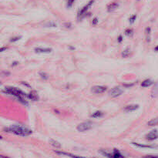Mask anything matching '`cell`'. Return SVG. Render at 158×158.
Returning a JSON list of instances; mask_svg holds the SVG:
<instances>
[{"label":"cell","instance_id":"cell-1","mask_svg":"<svg viewBox=\"0 0 158 158\" xmlns=\"http://www.w3.org/2000/svg\"><path fill=\"white\" fill-rule=\"evenodd\" d=\"M4 131L9 133H12L18 136H22V137H27L33 133V131L29 129V128L21 127V126L13 125L11 126L10 127H6L4 129Z\"/></svg>","mask_w":158,"mask_h":158},{"label":"cell","instance_id":"cell-2","mask_svg":"<svg viewBox=\"0 0 158 158\" xmlns=\"http://www.w3.org/2000/svg\"><path fill=\"white\" fill-rule=\"evenodd\" d=\"M4 92H5L8 94H10L13 96L15 97H24L28 98V94H26L24 92H22V90L17 89L15 87H6L4 90Z\"/></svg>","mask_w":158,"mask_h":158},{"label":"cell","instance_id":"cell-3","mask_svg":"<svg viewBox=\"0 0 158 158\" xmlns=\"http://www.w3.org/2000/svg\"><path fill=\"white\" fill-rule=\"evenodd\" d=\"M104 156H106V157L108 158H125L122 155V153L120 151L116 150V149H113V151L112 153L108 152L106 151H100Z\"/></svg>","mask_w":158,"mask_h":158},{"label":"cell","instance_id":"cell-4","mask_svg":"<svg viewBox=\"0 0 158 158\" xmlns=\"http://www.w3.org/2000/svg\"><path fill=\"white\" fill-rule=\"evenodd\" d=\"M93 127L92 123L90 121H86V122H83V123H80L79 125L77 126V129L78 131L80 132H84V131H86V130H90Z\"/></svg>","mask_w":158,"mask_h":158},{"label":"cell","instance_id":"cell-5","mask_svg":"<svg viewBox=\"0 0 158 158\" xmlns=\"http://www.w3.org/2000/svg\"><path fill=\"white\" fill-rule=\"evenodd\" d=\"M123 93V91L121 90L120 87H114L113 88L112 90H110L109 95H110L111 97H113V98H116V97H120Z\"/></svg>","mask_w":158,"mask_h":158},{"label":"cell","instance_id":"cell-6","mask_svg":"<svg viewBox=\"0 0 158 158\" xmlns=\"http://www.w3.org/2000/svg\"><path fill=\"white\" fill-rule=\"evenodd\" d=\"M93 3H94V0H90V2L87 3V5H86L84 7L82 8V9L79 11V12H78V19H80L81 16H83V15L87 12L88 9L93 4Z\"/></svg>","mask_w":158,"mask_h":158},{"label":"cell","instance_id":"cell-7","mask_svg":"<svg viewBox=\"0 0 158 158\" xmlns=\"http://www.w3.org/2000/svg\"><path fill=\"white\" fill-rule=\"evenodd\" d=\"M146 138L148 140H154L158 138V131L157 130H152L146 136Z\"/></svg>","mask_w":158,"mask_h":158},{"label":"cell","instance_id":"cell-8","mask_svg":"<svg viewBox=\"0 0 158 158\" xmlns=\"http://www.w3.org/2000/svg\"><path fill=\"white\" fill-rule=\"evenodd\" d=\"M106 90H107V88L106 86H95L91 89V90L95 93H103Z\"/></svg>","mask_w":158,"mask_h":158},{"label":"cell","instance_id":"cell-9","mask_svg":"<svg viewBox=\"0 0 158 158\" xmlns=\"http://www.w3.org/2000/svg\"><path fill=\"white\" fill-rule=\"evenodd\" d=\"M138 108H139V106H138V105L132 104V105H129V106H126L125 108H124V110H125L126 112H133V111H135Z\"/></svg>","mask_w":158,"mask_h":158},{"label":"cell","instance_id":"cell-10","mask_svg":"<svg viewBox=\"0 0 158 158\" xmlns=\"http://www.w3.org/2000/svg\"><path fill=\"white\" fill-rule=\"evenodd\" d=\"M28 98L29 99H32V100H34V101H36L39 99V96L37 95V93L33 90V91H31L30 93L28 94Z\"/></svg>","mask_w":158,"mask_h":158},{"label":"cell","instance_id":"cell-11","mask_svg":"<svg viewBox=\"0 0 158 158\" xmlns=\"http://www.w3.org/2000/svg\"><path fill=\"white\" fill-rule=\"evenodd\" d=\"M119 6V4L117 3H112L107 6V10L108 12H113L114 10H116Z\"/></svg>","mask_w":158,"mask_h":158},{"label":"cell","instance_id":"cell-12","mask_svg":"<svg viewBox=\"0 0 158 158\" xmlns=\"http://www.w3.org/2000/svg\"><path fill=\"white\" fill-rule=\"evenodd\" d=\"M51 51H52V50L50 49V48L38 47L35 49V52H38V53H41V52H50Z\"/></svg>","mask_w":158,"mask_h":158},{"label":"cell","instance_id":"cell-13","mask_svg":"<svg viewBox=\"0 0 158 158\" xmlns=\"http://www.w3.org/2000/svg\"><path fill=\"white\" fill-rule=\"evenodd\" d=\"M153 84V81L150 80V79H146L144 82H142L141 86L142 87H148L150 86H151Z\"/></svg>","mask_w":158,"mask_h":158},{"label":"cell","instance_id":"cell-14","mask_svg":"<svg viewBox=\"0 0 158 158\" xmlns=\"http://www.w3.org/2000/svg\"><path fill=\"white\" fill-rule=\"evenodd\" d=\"M50 144H51V145L53 146V147H56V148H60V147H61V144H59L58 141H57V140H54L50 139Z\"/></svg>","mask_w":158,"mask_h":158},{"label":"cell","instance_id":"cell-15","mask_svg":"<svg viewBox=\"0 0 158 158\" xmlns=\"http://www.w3.org/2000/svg\"><path fill=\"white\" fill-rule=\"evenodd\" d=\"M149 126L151 127H153V126H156L158 124V117H156L154 119H152L151 121H149L148 123H147Z\"/></svg>","mask_w":158,"mask_h":158},{"label":"cell","instance_id":"cell-16","mask_svg":"<svg viewBox=\"0 0 158 158\" xmlns=\"http://www.w3.org/2000/svg\"><path fill=\"white\" fill-rule=\"evenodd\" d=\"M151 28H150V27H147V28L146 29V42H147V43H151Z\"/></svg>","mask_w":158,"mask_h":158},{"label":"cell","instance_id":"cell-17","mask_svg":"<svg viewBox=\"0 0 158 158\" xmlns=\"http://www.w3.org/2000/svg\"><path fill=\"white\" fill-rule=\"evenodd\" d=\"M57 153L59 154H63V155H66L72 158H85V157H79V156H76V155H72V154H69V153H66L65 152H57Z\"/></svg>","mask_w":158,"mask_h":158},{"label":"cell","instance_id":"cell-18","mask_svg":"<svg viewBox=\"0 0 158 158\" xmlns=\"http://www.w3.org/2000/svg\"><path fill=\"white\" fill-rule=\"evenodd\" d=\"M130 51L129 48L126 49V50L122 52V57H123V58H127V57H130Z\"/></svg>","mask_w":158,"mask_h":158},{"label":"cell","instance_id":"cell-19","mask_svg":"<svg viewBox=\"0 0 158 158\" xmlns=\"http://www.w3.org/2000/svg\"><path fill=\"white\" fill-rule=\"evenodd\" d=\"M104 115V113H102L101 111H97V112H95L91 115L93 118H97V117H100Z\"/></svg>","mask_w":158,"mask_h":158},{"label":"cell","instance_id":"cell-20","mask_svg":"<svg viewBox=\"0 0 158 158\" xmlns=\"http://www.w3.org/2000/svg\"><path fill=\"white\" fill-rule=\"evenodd\" d=\"M46 26H47V27H57V25L55 22H49L46 24Z\"/></svg>","mask_w":158,"mask_h":158},{"label":"cell","instance_id":"cell-21","mask_svg":"<svg viewBox=\"0 0 158 158\" xmlns=\"http://www.w3.org/2000/svg\"><path fill=\"white\" fill-rule=\"evenodd\" d=\"M40 76L43 80H47L48 79V75L46 73H44V72H40Z\"/></svg>","mask_w":158,"mask_h":158},{"label":"cell","instance_id":"cell-22","mask_svg":"<svg viewBox=\"0 0 158 158\" xmlns=\"http://www.w3.org/2000/svg\"><path fill=\"white\" fill-rule=\"evenodd\" d=\"M133 32L132 29H127V30L125 31V35H127V36H131V35H133Z\"/></svg>","mask_w":158,"mask_h":158},{"label":"cell","instance_id":"cell-23","mask_svg":"<svg viewBox=\"0 0 158 158\" xmlns=\"http://www.w3.org/2000/svg\"><path fill=\"white\" fill-rule=\"evenodd\" d=\"M136 19H137V16L136 15H133L132 16L130 17V19H129V21H130V22L131 24L133 23L134 22V21L136 20Z\"/></svg>","mask_w":158,"mask_h":158},{"label":"cell","instance_id":"cell-24","mask_svg":"<svg viewBox=\"0 0 158 158\" xmlns=\"http://www.w3.org/2000/svg\"><path fill=\"white\" fill-rule=\"evenodd\" d=\"M133 145H135V146H140V147H150V148H151V147H153V146H147V145H141V144H137V143H133Z\"/></svg>","mask_w":158,"mask_h":158},{"label":"cell","instance_id":"cell-25","mask_svg":"<svg viewBox=\"0 0 158 158\" xmlns=\"http://www.w3.org/2000/svg\"><path fill=\"white\" fill-rule=\"evenodd\" d=\"M20 39H21V36H16V37L12 38V39L10 40V42H11V43H14V42H16L17 40H19Z\"/></svg>","mask_w":158,"mask_h":158},{"label":"cell","instance_id":"cell-26","mask_svg":"<svg viewBox=\"0 0 158 158\" xmlns=\"http://www.w3.org/2000/svg\"><path fill=\"white\" fill-rule=\"evenodd\" d=\"M75 0H68V3H67V6L68 7H71L73 5V3H74Z\"/></svg>","mask_w":158,"mask_h":158},{"label":"cell","instance_id":"cell-27","mask_svg":"<svg viewBox=\"0 0 158 158\" xmlns=\"http://www.w3.org/2000/svg\"><path fill=\"white\" fill-rule=\"evenodd\" d=\"M143 158H158V155H146Z\"/></svg>","mask_w":158,"mask_h":158},{"label":"cell","instance_id":"cell-28","mask_svg":"<svg viewBox=\"0 0 158 158\" xmlns=\"http://www.w3.org/2000/svg\"><path fill=\"white\" fill-rule=\"evenodd\" d=\"M97 23H98V19H97V18H94V19H93L92 24L93 26H95V25H97Z\"/></svg>","mask_w":158,"mask_h":158},{"label":"cell","instance_id":"cell-29","mask_svg":"<svg viewBox=\"0 0 158 158\" xmlns=\"http://www.w3.org/2000/svg\"><path fill=\"white\" fill-rule=\"evenodd\" d=\"M122 40H123V36H122V35H120V36H119V37H118V40H117V41H118V43H121V42H122Z\"/></svg>","mask_w":158,"mask_h":158},{"label":"cell","instance_id":"cell-30","mask_svg":"<svg viewBox=\"0 0 158 158\" xmlns=\"http://www.w3.org/2000/svg\"><path fill=\"white\" fill-rule=\"evenodd\" d=\"M22 84H24V85L26 86V87H28V88H31V86H29V84H28L27 83H26V82H21Z\"/></svg>","mask_w":158,"mask_h":158},{"label":"cell","instance_id":"cell-31","mask_svg":"<svg viewBox=\"0 0 158 158\" xmlns=\"http://www.w3.org/2000/svg\"><path fill=\"white\" fill-rule=\"evenodd\" d=\"M134 83H131V84H123V86L124 87H130V86H133Z\"/></svg>","mask_w":158,"mask_h":158},{"label":"cell","instance_id":"cell-32","mask_svg":"<svg viewBox=\"0 0 158 158\" xmlns=\"http://www.w3.org/2000/svg\"><path fill=\"white\" fill-rule=\"evenodd\" d=\"M65 26H66V28H70L71 27L70 22H66V23H65Z\"/></svg>","mask_w":158,"mask_h":158},{"label":"cell","instance_id":"cell-33","mask_svg":"<svg viewBox=\"0 0 158 158\" xmlns=\"http://www.w3.org/2000/svg\"><path fill=\"white\" fill-rule=\"evenodd\" d=\"M8 48L7 47H3V48H1V49H0V52H3V51H4V50H7Z\"/></svg>","mask_w":158,"mask_h":158},{"label":"cell","instance_id":"cell-34","mask_svg":"<svg viewBox=\"0 0 158 158\" xmlns=\"http://www.w3.org/2000/svg\"><path fill=\"white\" fill-rule=\"evenodd\" d=\"M19 63H18V62H15V63H13L12 64V66H13V67H14L15 66H16L17 64Z\"/></svg>","mask_w":158,"mask_h":158},{"label":"cell","instance_id":"cell-35","mask_svg":"<svg viewBox=\"0 0 158 158\" xmlns=\"http://www.w3.org/2000/svg\"><path fill=\"white\" fill-rule=\"evenodd\" d=\"M69 50H75V48L73 47V46H69Z\"/></svg>","mask_w":158,"mask_h":158},{"label":"cell","instance_id":"cell-36","mask_svg":"<svg viewBox=\"0 0 158 158\" xmlns=\"http://www.w3.org/2000/svg\"><path fill=\"white\" fill-rule=\"evenodd\" d=\"M0 158H9V157H5V156L1 155V156H0Z\"/></svg>","mask_w":158,"mask_h":158},{"label":"cell","instance_id":"cell-37","mask_svg":"<svg viewBox=\"0 0 158 158\" xmlns=\"http://www.w3.org/2000/svg\"><path fill=\"white\" fill-rule=\"evenodd\" d=\"M154 50H155V51H158V46H156Z\"/></svg>","mask_w":158,"mask_h":158},{"label":"cell","instance_id":"cell-38","mask_svg":"<svg viewBox=\"0 0 158 158\" xmlns=\"http://www.w3.org/2000/svg\"><path fill=\"white\" fill-rule=\"evenodd\" d=\"M138 1H140V0H138Z\"/></svg>","mask_w":158,"mask_h":158}]
</instances>
